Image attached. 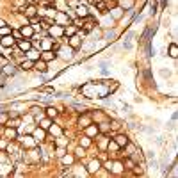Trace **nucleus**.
Masks as SVG:
<instances>
[{"label": "nucleus", "mask_w": 178, "mask_h": 178, "mask_svg": "<svg viewBox=\"0 0 178 178\" xmlns=\"http://www.w3.org/2000/svg\"><path fill=\"white\" fill-rule=\"evenodd\" d=\"M2 71H4V75H14V73H16V68H14L13 64L7 63L6 66H2Z\"/></svg>", "instance_id": "8"}, {"label": "nucleus", "mask_w": 178, "mask_h": 178, "mask_svg": "<svg viewBox=\"0 0 178 178\" xmlns=\"http://www.w3.org/2000/svg\"><path fill=\"white\" fill-rule=\"evenodd\" d=\"M80 144H82V148H87V146L91 144V141H89V137H84V139L80 141Z\"/></svg>", "instance_id": "22"}, {"label": "nucleus", "mask_w": 178, "mask_h": 178, "mask_svg": "<svg viewBox=\"0 0 178 178\" xmlns=\"http://www.w3.org/2000/svg\"><path fill=\"white\" fill-rule=\"evenodd\" d=\"M169 55L173 57V59H176L178 57V46L175 45V43H171L169 45Z\"/></svg>", "instance_id": "17"}, {"label": "nucleus", "mask_w": 178, "mask_h": 178, "mask_svg": "<svg viewBox=\"0 0 178 178\" xmlns=\"http://www.w3.org/2000/svg\"><path fill=\"white\" fill-rule=\"evenodd\" d=\"M80 37H78V36H71L70 37V46L71 48H78V46H80Z\"/></svg>", "instance_id": "13"}, {"label": "nucleus", "mask_w": 178, "mask_h": 178, "mask_svg": "<svg viewBox=\"0 0 178 178\" xmlns=\"http://www.w3.org/2000/svg\"><path fill=\"white\" fill-rule=\"evenodd\" d=\"M77 157H84V148H77Z\"/></svg>", "instance_id": "31"}, {"label": "nucleus", "mask_w": 178, "mask_h": 178, "mask_svg": "<svg viewBox=\"0 0 178 178\" xmlns=\"http://www.w3.org/2000/svg\"><path fill=\"white\" fill-rule=\"evenodd\" d=\"M34 141H45V128H37L34 132Z\"/></svg>", "instance_id": "11"}, {"label": "nucleus", "mask_w": 178, "mask_h": 178, "mask_svg": "<svg viewBox=\"0 0 178 178\" xmlns=\"http://www.w3.org/2000/svg\"><path fill=\"white\" fill-rule=\"evenodd\" d=\"M55 57H57V54L54 52V50H45V52H41L39 59H41V61H45V63H48V61L55 59Z\"/></svg>", "instance_id": "2"}, {"label": "nucleus", "mask_w": 178, "mask_h": 178, "mask_svg": "<svg viewBox=\"0 0 178 178\" xmlns=\"http://www.w3.org/2000/svg\"><path fill=\"white\" fill-rule=\"evenodd\" d=\"M41 128L48 130V128H50V119H43V121H41Z\"/></svg>", "instance_id": "24"}, {"label": "nucleus", "mask_w": 178, "mask_h": 178, "mask_svg": "<svg viewBox=\"0 0 178 178\" xmlns=\"http://www.w3.org/2000/svg\"><path fill=\"white\" fill-rule=\"evenodd\" d=\"M21 37H25V39H30L32 36H34V27L32 25H25V27H21Z\"/></svg>", "instance_id": "3"}, {"label": "nucleus", "mask_w": 178, "mask_h": 178, "mask_svg": "<svg viewBox=\"0 0 178 178\" xmlns=\"http://www.w3.org/2000/svg\"><path fill=\"white\" fill-rule=\"evenodd\" d=\"M16 135H18V132H16V128L14 127H7V130H6V137L7 139H16Z\"/></svg>", "instance_id": "9"}, {"label": "nucleus", "mask_w": 178, "mask_h": 178, "mask_svg": "<svg viewBox=\"0 0 178 178\" xmlns=\"http://www.w3.org/2000/svg\"><path fill=\"white\" fill-rule=\"evenodd\" d=\"M80 125H82V127H89V125H91V121H89V118H84V119L80 118Z\"/></svg>", "instance_id": "23"}, {"label": "nucleus", "mask_w": 178, "mask_h": 178, "mask_svg": "<svg viewBox=\"0 0 178 178\" xmlns=\"http://www.w3.org/2000/svg\"><path fill=\"white\" fill-rule=\"evenodd\" d=\"M13 32V28L9 27V25H4V27H0V36H7Z\"/></svg>", "instance_id": "20"}, {"label": "nucleus", "mask_w": 178, "mask_h": 178, "mask_svg": "<svg viewBox=\"0 0 178 178\" xmlns=\"http://www.w3.org/2000/svg\"><path fill=\"white\" fill-rule=\"evenodd\" d=\"M77 16L78 18H87V16H89V13H87V6L78 4L77 6Z\"/></svg>", "instance_id": "7"}, {"label": "nucleus", "mask_w": 178, "mask_h": 178, "mask_svg": "<svg viewBox=\"0 0 178 178\" xmlns=\"http://www.w3.org/2000/svg\"><path fill=\"white\" fill-rule=\"evenodd\" d=\"M63 162H64V164H71V162H73V157H71V155L63 157Z\"/></svg>", "instance_id": "27"}, {"label": "nucleus", "mask_w": 178, "mask_h": 178, "mask_svg": "<svg viewBox=\"0 0 178 178\" xmlns=\"http://www.w3.org/2000/svg\"><path fill=\"white\" fill-rule=\"evenodd\" d=\"M84 25V18H77L75 20V27H82Z\"/></svg>", "instance_id": "29"}, {"label": "nucleus", "mask_w": 178, "mask_h": 178, "mask_svg": "<svg viewBox=\"0 0 178 178\" xmlns=\"http://www.w3.org/2000/svg\"><path fill=\"white\" fill-rule=\"evenodd\" d=\"M77 34V27L75 25H68V27H64V36H75Z\"/></svg>", "instance_id": "15"}, {"label": "nucleus", "mask_w": 178, "mask_h": 178, "mask_svg": "<svg viewBox=\"0 0 178 178\" xmlns=\"http://www.w3.org/2000/svg\"><path fill=\"white\" fill-rule=\"evenodd\" d=\"M16 39L13 37V34H7V36H2V39H0V45L4 46V48H13Z\"/></svg>", "instance_id": "1"}, {"label": "nucleus", "mask_w": 178, "mask_h": 178, "mask_svg": "<svg viewBox=\"0 0 178 178\" xmlns=\"http://www.w3.org/2000/svg\"><path fill=\"white\" fill-rule=\"evenodd\" d=\"M30 68H34V61L27 59V61H23V63H21V70H30Z\"/></svg>", "instance_id": "18"}, {"label": "nucleus", "mask_w": 178, "mask_h": 178, "mask_svg": "<svg viewBox=\"0 0 178 178\" xmlns=\"http://www.w3.org/2000/svg\"><path fill=\"white\" fill-rule=\"evenodd\" d=\"M116 142H118V146H127V144H128V137H127V135H118V137H116Z\"/></svg>", "instance_id": "16"}, {"label": "nucleus", "mask_w": 178, "mask_h": 178, "mask_svg": "<svg viewBox=\"0 0 178 178\" xmlns=\"http://www.w3.org/2000/svg\"><path fill=\"white\" fill-rule=\"evenodd\" d=\"M100 167H102V162H100V160H93V162L89 164L87 171H89V173H96V171H98Z\"/></svg>", "instance_id": "10"}, {"label": "nucleus", "mask_w": 178, "mask_h": 178, "mask_svg": "<svg viewBox=\"0 0 178 178\" xmlns=\"http://www.w3.org/2000/svg\"><path fill=\"white\" fill-rule=\"evenodd\" d=\"M6 64H7V59L4 55H0V66H6Z\"/></svg>", "instance_id": "30"}, {"label": "nucleus", "mask_w": 178, "mask_h": 178, "mask_svg": "<svg viewBox=\"0 0 178 178\" xmlns=\"http://www.w3.org/2000/svg\"><path fill=\"white\" fill-rule=\"evenodd\" d=\"M18 48H20V50H23V52L30 50V48H32V43H30V39H25V37L18 39Z\"/></svg>", "instance_id": "4"}, {"label": "nucleus", "mask_w": 178, "mask_h": 178, "mask_svg": "<svg viewBox=\"0 0 178 178\" xmlns=\"http://www.w3.org/2000/svg\"><path fill=\"white\" fill-rule=\"evenodd\" d=\"M98 134V127H89L87 128V135H96Z\"/></svg>", "instance_id": "21"}, {"label": "nucleus", "mask_w": 178, "mask_h": 178, "mask_svg": "<svg viewBox=\"0 0 178 178\" xmlns=\"http://www.w3.org/2000/svg\"><path fill=\"white\" fill-rule=\"evenodd\" d=\"M28 54H27V59H30V61H37V59H39V55H41V54H39V52H36L34 48H30V50H27Z\"/></svg>", "instance_id": "14"}, {"label": "nucleus", "mask_w": 178, "mask_h": 178, "mask_svg": "<svg viewBox=\"0 0 178 178\" xmlns=\"http://www.w3.org/2000/svg\"><path fill=\"white\" fill-rule=\"evenodd\" d=\"M55 116H57V111L54 109V107H50L48 109V118H55Z\"/></svg>", "instance_id": "26"}, {"label": "nucleus", "mask_w": 178, "mask_h": 178, "mask_svg": "<svg viewBox=\"0 0 178 178\" xmlns=\"http://www.w3.org/2000/svg\"><path fill=\"white\" fill-rule=\"evenodd\" d=\"M4 25H6V21H4V20H0V27H4Z\"/></svg>", "instance_id": "33"}, {"label": "nucleus", "mask_w": 178, "mask_h": 178, "mask_svg": "<svg viewBox=\"0 0 178 178\" xmlns=\"http://www.w3.org/2000/svg\"><path fill=\"white\" fill-rule=\"evenodd\" d=\"M23 13H25V16H27V18H32V16H36L37 9H36L34 6H28V7H25V9H23Z\"/></svg>", "instance_id": "12"}, {"label": "nucleus", "mask_w": 178, "mask_h": 178, "mask_svg": "<svg viewBox=\"0 0 178 178\" xmlns=\"http://www.w3.org/2000/svg\"><path fill=\"white\" fill-rule=\"evenodd\" d=\"M118 148H119V146H118V142H116V141H112L111 144H109V151H112V150H118Z\"/></svg>", "instance_id": "28"}, {"label": "nucleus", "mask_w": 178, "mask_h": 178, "mask_svg": "<svg viewBox=\"0 0 178 178\" xmlns=\"http://www.w3.org/2000/svg\"><path fill=\"white\" fill-rule=\"evenodd\" d=\"M94 6L98 7L102 13H105L107 11V6H105V2H102V0H94Z\"/></svg>", "instance_id": "19"}, {"label": "nucleus", "mask_w": 178, "mask_h": 178, "mask_svg": "<svg viewBox=\"0 0 178 178\" xmlns=\"http://www.w3.org/2000/svg\"><path fill=\"white\" fill-rule=\"evenodd\" d=\"M50 34L54 37H61L64 34V27L63 25H54V27H50Z\"/></svg>", "instance_id": "6"}, {"label": "nucleus", "mask_w": 178, "mask_h": 178, "mask_svg": "<svg viewBox=\"0 0 178 178\" xmlns=\"http://www.w3.org/2000/svg\"><path fill=\"white\" fill-rule=\"evenodd\" d=\"M11 34H13V37L16 39V41H18V39H21V32H20V30H13Z\"/></svg>", "instance_id": "25"}, {"label": "nucleus", "mask_w": 178, "mask_h": 178, "mask_svg": "<svg viewBox=\"0 0 178 178\" xmlns=\"http://www.w3.org/2000/svg\"><path fill=\"white\" fill-rule=\"evenodd\" d=\"M112 171H116V173H118V171H121V164L116 162V164H114V169H112Z\"/></svg>", "instance_id": "32"}, {"label": "nucleus", "mask_w": 178, "mask_h": 178, "mask_svg": "<svg viewBox=\"0 0 178 178\" xmlns=\"http://www.w3.org/2000/svg\"><path fill=\"white\" fill-rule=\"evenodd\" d=\"M34 68L39 71V73H46V71H48V66H46V63H45V61H41V59L34 61Z\"/></svg>", "instance_id": "5"}]
</instances>
